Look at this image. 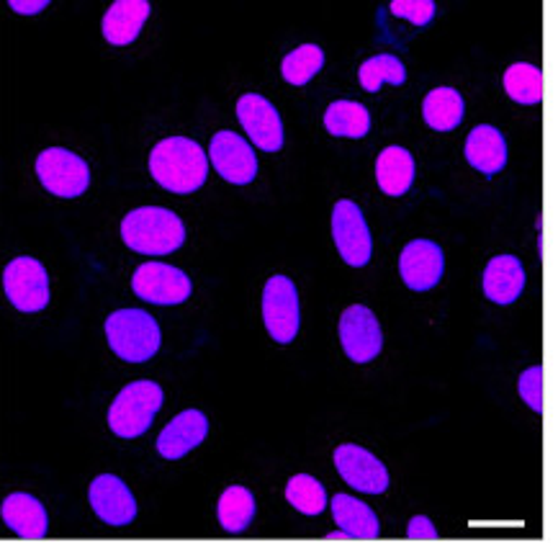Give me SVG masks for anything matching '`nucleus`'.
Returning <instances> with one entry per match:
<instances>
[{"label":"nucleus","mask_w":558,"mask_h":543,"mask_svg":"<svg viewBox=\"0 0 558 543\" xmlns=\"http://www.w3.org/2000/svg\"><path fill=\"white\" fill-rule=\"evenodd\" d=\"M206 433H209V420H206V414L198 410H185L160 433V438H157V451H160L162 459L178 461L196 446H202Z\"/></svg>","instance_id":"16"},{"label":"nucleus","mask_w":558,"mask_h":543,"mask_svg":"<svg viewBox=\"0 0 558 543\" xmlns=\"http://www.w3.org/2000/svg\"><path fill=\"white\" fill-rule=\"evenodd\" d=\"M286 499L291 507H296L304 516H322V510L327 507V492L319 484V479L310 474H296L286 484Z\"/></svg>","instance_id":"27"},{"label":"nucleus","mask_w":558,"mask_h":543,"mask_svg":"<svg viewBox=\"0 0 558 543\" xmlns=\"http://www.w3.org/2000/svg\"><path fill=\"white\" fill-rule=\"evenodd\" d=\"M149 16L147 0H117L104 16V37L113 47H126L140 37Z\"/></svg>","instance_id":"19"},{"label":"nucleus","mask_w":558,"mask_h":543,"mask_svg":"<svg viewBox=\"0 0 558 543\" xmlns=\"http://www.w3.org/2000/svg\"><path fill=\"white\" fill-rule=\"evenodd\" d=\"M332 238L335 245H338V253L348 266L361 268L371 261V232L366 225V217H363L361 206L355 202H338L332 209Z\"/></svg>","instance_id":"9"},{"label":"nucleus","mask_w":558,"mask_h":543,"mask_svg":"<svg viewBox=\"0 0 558 543\" xmlns=\"http://www.w3.org/2000/svg\"><path fill=\"white\" fill-rule=\"evenodd\" d=\"M3 291L19 312H41L49 304V276L37 258H16L3 270Z\"/></svg>","instance_id":"7"},{"label":"nucleus","mask_w":558,"mask_h":543,"mask_svg":"<svg viewBox=\"0 0 558 543\" xmlns=\"http://www.w3.org/2000/svg\"><path fill=\"white\" fill-rule=\"evenodd\" d=\"M126 248L142 255H170L185 242V227L175 212L162 206H142L121 221Z\"/></svg>","instance_id":"2"},{"label":"nucleus","mask_w":558,"mask_h":543,"mask_svg":"<svg viewBox=\"0 0 558 543\" xmlns=\"http://www.w3.org/2000/svg\"><path fill=\"white\" fill-rule=\"evenodd\" d=\"M463 113H466V104L456 88H435L422 104V117L435 132H453L463 121Z\"/></svg>","instance_id":"23"},{"label":"nucleus","mask_w":558,"mask_h":543,"mask_svg":"<svg viewBox=\"0 0 558 543\" xmlns=\"http://www.w3.org/2000/svg\"><path fill=\"white\" fill-rule=\"evenodd\" d=\"M238 119L247 137L266 153H278L283 147V121L276 106L257 93H245L238 101Z\"/></svg>","instance_id":"12"},{"label":"nucleus","mask_w":558,"mask_h":543,"mask_svg":"<svg viewBox=\"0 0 558 543\" xmlns=\"http://www.w3.org/2000/svg\"><path fill=\"white\" fill-rule=\"evenodd\" d=\"M466 160L478 173L495 176L507 162V142L502 132L492 124L476 126L466 140Z\"/></svg>","instance_id":"20"},{"label":"nucleus","mask_w":558,"mask_h":543,"mask_svg":"<svg viewBox=\"0 0 558 543\" xmlns=\"http://www.w3.org/2000/svg\"><path fill=\"white\" fill-rule=\"evenodd\" d=\"M442 270H446V258H442V248L438 242L412 240L402 250L399 274L412 291H430L433 286H438Z\"/></svg>","instance_id":"14"},{"label":"nucleus","mask_w":558,"mask_h":543,"mask_svg":"<svg viewBox=\"0 0 558 543\" xmlns=\"http://www.w3.org/2000/svg\"><path fill=\"white\" fill-rule=\"evenodd\" d=\"M162 407V389L155 382H132L119 391L109 410V427L119 438H140L149 431Z\"/></svg>","instance_id":"4"},{"label":"nucleus","mask_w":558,"mask_h":543,"mask_svg":"<svg viewBox=\"0 0 558 543\" xmlns=\"http://www.w3.org/2000/svg\"><path fill=\"white\" fill-rule=\"evenodd\" d=\"M37 176L49 194L60 198L81 196L90 185L88 162L62 147H49L37 157Z\"/></svg>","instance_id":"5"},{"label":"nucleus","mask_w":558,"mask_h":543,"mask_svg":"<svg viewBox=\"0 0 558 543\" xmlns=\"http://www.w3.org/2000/svg\"><path fill=\"white\" fill-rule=\"evenodd\" d=\"M376 181L386 196H404L414 181V157L410 149L391 145L376 160Z\"/></svg>","instance_id":"21"},{"label":"nucleus","mask_w":558,"mask_h":543,"mask_svg":"<svg viewBox=\"0 0 558 543\" xmlns=\"http://www.w3.org/2000/svg\"><path fill=\"white\" fill-rule=\"evenodd\" d=\"M407 535H410V539H435L438 531H435V528L430 526V520H427L425 516H417V518H412Z\"/></svg>","instance_id":"32"},{"label":"nucleus","mask_w":558,"mask_h":543,"mask_svg":"<svg viewBox=\"0 0 558 543\" xmlns=\"http://www.w3.org/2000/svg\"><path fill=\"white\" fill-rule=\"evenodd\" d=\"M132 289L149 304L173 306L191 297V278L168 263H142L132 278Z\"/></svg>","instance_id":"8"},{"label":"nucleus","mask_w":558,"mask_h":543,"mask_svg":"<svg viewBox=\"0 0 558 543\" xmlns=\"http://www.w3.org/2000/svg\"><path fill=\"white\" fill-rule=\"evenodd\" d=\"M106 338L126 363H145L160 350V325L145 310H119L106 319Z\"/></svg>","instance_id":"3"},{"label":"nucleus","mask_w":558,"mask_h":543,"mask_svg":"<svg viewBox=\"0 0 558 543\" xmlns=\"http://www.w3.org/2000/svg\"><path fill=\"white\" fill-rule=\"evenodd\" d=\"M209 157L217 173L234 185H247L257 176V157L240 134L219 132L209 145Z\"/></svg>","instance_id":"13"},{"label":"nucleus","mask_w":558,"mask_h":543,"mask_svg":"<svg viewBox=\"0 0 558 543\" xmlns=\"http://www.w3.org/2000/svg\"><path fill=\"white\" fill-rule=\"evenodd\" d=\"M9 5L16 13H39V11H45L49 3H47V0H39V3H21V0H11Z\"/></svg>","instance_id":"33"},{"label":"nucleus","mask_w":558,"mask_h":543,"mask_svg":"<svg viewBox=\"0 0 558 543\" xmlns=\"http://www.w3.org/2000/svg\"><path fill=\"white\" fill-rule=\"evenodd\" d=\"M322 68H325V52L317 45H304L283 57L281 73L286 83L306 85Z\"/></svg>","instance_id":"29"},{"label":"nucleus","mask_w":558,"mask_h":543,"mask_svg":"<svg viewBox=\"0 0 558 543\" xmlns=\"http://www.w3.org/2000/svg\"><path fill=\"white\" fill-rule=\"evenodd\" d=\"M340 342L350 361L368 363L384 348V333L376 314L368 306L353 304L340 317Z\"/></svg>","instance_id":"10"},{"label":"nucleus","mask_w":558,"mask_h":543,"mask_svg":"<svg viewBox=\"0 0 558 543\" xmlns=\"http://www.w3.org/2000/svg\"><path fill=\"white\" fill-rule=\"evenodd\" d=\"M88 499L93 512L109 526H129L137 518V499H134L126 484L113 474H101L93 479Z\"/></svg>","instance_id":"15"},{"label":"nucleus","mask_w":558,"mask_h":543,"mask_svg":"<svg viewBox=\"0 0 558 543\" xmlns=\"http://www.w3.org/2000/svg\"><path fill=\"white\" fill-rule=\"evenodd\" d=\"M0 516L21 539H45L47 535L49 520L45 505L37 497L26 495V492H13V495L5 497Z\"/></svg>","instance_id":"17"},{"label":"nucleus","mask_w":558,"mask_h":543,"mask_svg":"<svg viewBox=\"0 0 558 543\" xmlns=\"http://www.w3.org/2000/svg\"><path fill=\"white\" fill-rule=\"evenodd\" d=\"M263 319H266L270 338L283 346L299 335L302 310H299L296 283L289 276L268 278L266 291H263Z\"/></svg>","instance_id":"6"},{"label":"nucleus","mask_w":558,"mask_h":543,"mask_svg":"<svg viewBox=\"0 0 558 543\" xmlns=\"http://www.w3.org/2000/svg\"><path fill=\"white\" fill-rule=\"evenodd\" d=\"M332 516L338 523V531L345 539H376L378 535V518L366 503L350 497L335 495L332 497Z\"/></svg>","instance_id":"22"},{"label":"nucleus","mask_w":558,"mask_h":543,"mask_svg":"<svg viewBox=\"0 0 558 543\" xmlns=\"http://www.w3.org/2000/svg\"><path fill=\"white\" fill-rule=\"evenodd\" d=\"M391 13L412 21L414 26H427L435 16V3L433 0H393Z\"/></svg>","instance_id":"30"},{"label":"nucleus","mask_w":558,"mask_h":543,"mask_svg":"<svg viewBox=\"0 0 558 543\" xmlns=\"http://www.w3.org/2000/svg\"><path fill=\"white\" fill-rule=\"evenodd\" d=\"M149 173L170 194L185 196L206 183L209 157L198 142L189 137H168L157 142L149 155Z\"/></svg>","instance_id":"1"},{"label":"nucleus","mask_w":558,"mask_h":543,"mask_svg":"<svg viewBox=\"0 0 558 543\" xmlns=\"http://www.w3.org/2000/svg\"><path fill=\"white\" fill-rule=\"evenodd\" d=\"M520 397L525 399L527 405L533 407L535 412L543 410V369L533 366L527 371H522L520 376Z\"/></svg>","instance_id":"31"},{"label":"nucleus","mask_w":558,"mask_h":543,"mask_svg":"<svg viewBox=\"0 0 558 543\" xmlns=\"http://www.w3.org/2000/svg\"><path fill=\"white\" fill-rule=\"evenodd\" d=\"M361 85L366 88L368 93H376L381 90L384 83H391V85H404L407 81V70L402 65V60L393 55H376L371 57V60L363 62L361 73Z\"/></svg>","instance_id":"28"},{"label":"nucleus","mask_w":558,"mask_h":543,"mask_svg":"<svg viewBox=\"0 0 558 543\" xmlns=\"http://www.w3.org/2000/svg\"><path fill=\"white\" fill-rule=\"evenodd\" d=\"M525 289V268L514 255H497L484 270V294L495 304L518 302Z\"/></svg>","instance_id":"18"},{"label":"nucleus","mask_w":558,"mask_h":543,"mask_svg":"<svg viewBox=\"0 0 558 543\" xmlns=\"http://www.w3.org/2000/svg\"><path fill=\"white\" fill-rule=\"evenodd\" d=\"M219 523L227 533H242L255 518V497L245 487H227L217 505Z\"/></svg>","instance_id":"25"},{"label":"nucleus","mask_w":558,"mask_h":543,"mask_svg":"<svg viewBox=\"0 0 558 543\" xmlns=\"http://www.w3.org/2000/svg\"><path fill=\"white\" fill-rule=\"evenodd\" d=\"M335 467H338L340 476L345 479L350 487L366 495H381L389 490V471L366 448L355 446V443H345V446L335 448Z\"/></svg>","instance_id":"11"},{"label":"nucleus","mask_w":558,"mask_h":543,"mask_svg":"<svg viewBox=\"0 0 558 543\" xmlns=\"http://www.w3.org/2000/svg\"><path fill=\"white\" fill-rule=\"evenodd\" d=\"M505 90L512 101L535 106L543 98V75L538 68L518 62V65L507 68L505 73Z\"/></svg>","instance_id":"26"},{"label":"nucleus","mask_w":558,"mask_h":543,"mask_svg":"<svg viewBox=\"0 0 558 543\" xmlns=\"http://www.w3.org/2000/svg\"><path fill=\"white\" fill-rule=\"evenodd\" d=\"M325 126L332 137L361 140L371 130V113L357 101H335L325 113Z\"/></svg>","instance_id":"24"}]
</instances>
